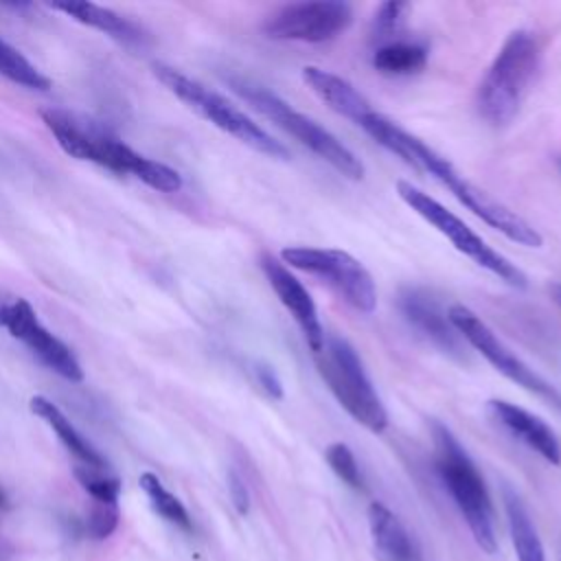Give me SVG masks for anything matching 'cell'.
I'll list each match as a JSON object with an SVG mask.
<instances>
[{"mask_svg": "<svg viewBox=\"0 0 561 561\" xmlns=\"http://www.w3.org/2000/svg\"><path fill=\"white\" fill-rule=\"evenodd\" d=\"M42 118L57 145L70 158L101 164L121 175H134L160 193H175L182 188V175L175 169L140 156L101 123L68 110H44Z\"/></svg>", "mask_w": 561, "mask_h": 561, "instance_id": "6da1fadb", "label": "cell"}, {"mask_svg": "<svg viewBox=\"0 0 561 561\" xmlns=\"http://www.w3.org/2000/svg\"><path fill=\"white\" fill-rule=\"evenodd\" d=\"M539 64L537 35L528 28L511 31L478 85V114L493 127L508 125L517 116Z\"/></svg>", "mask_w": 561, "mask_h": 561, "instance_id": "7a4b0ae2", "label": "cell"}, {"mask_svg": "<svg viewBox=\"0 0 561 561\" xmlns=\"http://www.w3.org/2000/svg\"><path fill=\"white\" fill-rule=\"evenodd\" d=\"M430 430L434 440V465L438 478L443 480L462 517L467 519L478 546L484 552L493 554L497 550L493 504L476 462L469 458V454L447 425H443L440 421H432Z\"/></svg>", "mask_w": 561, "mask_h": 561, "instance_id": "3957f363", "label": "cell"}, {"mask_svg": "<svg viewBox=\"0 0 561 561\" xmlns=\"http://www.w3.org/2000/svg\"><path fill=\"white\" fill-rule=\"evenodd\" d=\"M156 79L175 94L182 103H186L193 112H197L202 118L219 127L221 131L230 134L239 142L248 145L250 149L274 158V160H289V149L276 140L270 131H265L259 123H254L243 110H239L232 101H228L224 94L210 90L208 85L199 83L197 79H191L188 75L180 72L173 66L167 64H153Z\"/></svg>", "mask_w": 561, "mask_h": 561, "instance_id": "277c9868", "label": "cell"}, {"mask_svg": "<svg viewBox=\"0 0 561 561\" xmlns=\"http://www.w3.org/2000/svg\"><path fill=\"white\" fill-rule=\"evenodd\" d=\"M316 366L351 419L373 434H381L388 427V412L364 370L362 357L346 337L324 335V344L316 353Z\"/></svg>", "mask_w": 561, "mask_h": 561, "instance_id": "5b68a950", "label": "cell"}, {"mask_svg": "<svg viewBox=\"0 0 561 561\" xmlns=\"http://www.w3.org/2000/svg\"><path fill=\"white\" fill-rule=\"evenodd\" d=\"M228 83L256 112H261L267 121H272L283 131L294 136L300 145L311 149L318 158L329 162L344 178L362 180L366 175L364 162L342 140H337L329 129H324L320 123H316L307 114L294 110L276 92L245 79H230Z\"/></svg>", "mask_w": 561, "mask_h": 561, "instance_id": "8992f818", "label": "cell"}, {"mask_svg": "<svg viewBox=\"0 0 561 561\" xmlns=\"http://www.w3.org/2000/svg\"><path fill=\"white\" fill-rule=\"evenodd\" d=\"M397 193L421 219H425L432 228H436L447 241H451V245L458 252L469 256L476 265L484 267L486 272H491L502 283L515 289L528 287V276L515 263H511L504 254L491 248L478 232H473L458 215L445 208L438 199H434L432 195L423 193L421 188H416L412 182H405V180L397 182Z\"/></svg>", "mask_w": 561, "mask_h": 561, "instance_id": "52a82bcc", "label": "cell"}, {"mask_svg": "<svg viewBox=\"0 0 561 561\" xmlns=\"http://www.w3.org/2000/svg\"><path fill=\"white\" fill-rule=\"evenodd\" d=\"M280 259L289 267L320 278L353 309L370 313L377 307V289L370 272L348 252L335 248L291 245L280 250Z\"/></svg>", "mask_w": 561, "mask_h": 561, "instance_id": "ba28073f", "label": "cell"}, {"mask_svg": "<svg viewBox=\"0 0 561 561\" xmlns=\"http://www.w3.org/2000/svg\"><path fill=\"white\" fill-rule=\"evenodd\" d=\"M454 329L460 333V337L476 348L497 373H502L506 379L513 383L522 386L530 394H537L543 399L548 405L557 408L561 412V392L543 379L539 373H535L526 362H522L495 333L493 329L476 316L469 307L465 305H451L447 311Z\"/></svg>", "mask_w": 561, "mask_h": 561, "instance_id": "9c48e42d", "label": "cell"}, {"mask_svg": "<svg viewBox=\"0 0 561 561\" xmlns=\"http://www.w3.org/2000/svg\"><path fill=\"white\" fill-rule=\"evenodd\" d=\"M353 22V7L342 0L291 2L263 22V33L283 42L320 44L344 33Z\"/></svg>", "mask_w": 561, "mask_h": 561, "instance_id": "30bf717a", "label": "cell"}, {"mask_svg": "<svg viewBox=\"0 0 561 561\" xmlns=\"http://www.w3.org/2000/svg\"><path fill=\"white\" fill-rule=\"evenodd\" d=\"M0 327H4L11 337L20 340L44 366H48L59 377L68 381L83 379V368L72 351L39 322L26 298L18 296L0 300Z\"/></svg>", "mask_w": 561, "mask_h": 561, "instance_id": "8fae6325", "label": "cell"}, {"mask_svg": "<svg viewBox=\"0 0 561 561\" xmlns=\"http://www.w3.org/2000/svg\"><path fill=\"white\" fill-rule=\"evenodd\" d=\"M436 175L438 178H434V180H438L443 186H447L451 191V195L465 208H469L476 217H480L493 230L502 232L506 239H511L519 245H526V248L543 245V237L537 228H533L522 215L511 210L506 204H502L500 199H495L493 195H489L486 191H482L480 186L469 182L465 175H460L454 164L447 162Z\"/></svg>", "mask_w": 561, "mask_h": 561, "instance_id": "7c38bea8", "label": "cell"}, {"mask_svg": "<svg viewBox=\"0 0 561 561\" xmlns=\"http://www.w3.org/2000/svg\"><path fill=\"white\" fill-rule=\"evenodd\" d=\"M399 311L403 320L436 351H440L451 359L469 362V355L465 351L467 342L460 337L449 316L440 309V305L427 291L419 287L401 289Z\"/></svg>", "mask_w": 561, "mask_h": 561, "instance_id": "4fadbf2b", "label": "cell"}, {"mask_svg": "<svg viewBox=\"0 0 561 561\" xmlns=\"http://www.w3.org/2000/svg\"><path fill=\"white\" fill-rule=\"evenodd\" d=\"M261 270H263L270 287L278 296L280 305L291 313V318L300 327L309 348L313 353H318L322 348V344H324V335L327 333H324L322 322L318 318L316 302L309 296V291L305 289V285L287 270V265L283 261L274 259L272 254H263L261 256Z\"/></svg>", "mask_w": 561, "mask_h": 561, "instance_id": "5bb4252c", "label": "cell"}, {"mask_svg": "<svg viewBox=\"0 0 561 561\" xmlns=\"http://www.w3.org/2000/svg\"><path fill=\"white\" fill-rule=\"evenodd\" d=\"M486 410L502 427L537 451L543 460L550 465H561V440L543 419L504 399L486 401Z\"/></svg>", "mask_w": 561, "mask_h": 561, "instance_id": "9a60e30c", "label": "cell"}, {"mask_svg": "<svg viewBox=\"0 0 561 561\" xmlns=\"http://www.w3.org/2000/svg\"><path fill=\"white\" fill-rule=\"evenodd\" d=\"M302 81L311 88V92L324 101L333 112L340 116L357 123L370 107V103L364 99V94L344 77L329 72L318 66H305L302 68Z\"/></svg>", "mask_w": 561, "mask_h": 561, "instance_id": "2e32d148", "label": "cell"}, {"mask_svg": "<svg viewBox=\"0 0 561 561\" xmlns=\"http://www.w3.org/2000/svg\"><path fill=\"white\" fill-rule=\"evenodd\" d=\"M28 408L33 414H37L42 421H46V425L57 434L61 445L77 460V465L92 467V469H107L105 458L79 434V430L68 421V416L50 399L35 394V397H31Z\"/></svg>", "mask_w": 561, "mask_h": 561, "instance_id": "e0dca14e", "label": "cell"}, {"mask_svg": "<svg viewBox=\"0 0 561 561\" xmlns=\"http://www.w3.org/2000/svg\"><path fill=\"white\" fill-rule=\"evenodd\" d=\"M368 524L375 548L383 561H421L410 533L388 506L373 502L368 506Z\"/></svg>", "mask_w": 561, "mask_h": 561, "instance_id": "ac0fdd59", "label": "cell"}, {"mask_svg": "<svg viewBox=\"0 0 561 561\" xmlns=\"http://www.w3.org/2000/svg\"><path fill=\"white\" fill-rule=\"evenodd\" d=\"M50 9L61 11V13L70 15L72 20H77L85 26H92V28L110 35L112 39L129 44V46L131 44H142V39H145L142 31L134 22L114 13L112 9L94 4V2H77V0L55 2V4H50Z\"/></svg>", "mask_w": 561, "mask_h": 561, "instance_id": "d6986e66", "label": "cell"}, {"mask_svg": "<svg viewBox=\"0 0 561 561\" xmlns=\"http://www.w3.org/2000/svg\"><path fill=\"white\" fill-rule=\"evenodd\" d=\"M504 508L508 517V530L511 539L517 552L519 561H546L543 557V546L539 541V535L530 522V515L517 493L511 489H504Z\"/></svg>", "mask_w": 561, "mask_h": 561, "instance_id": "ffe728a7", "label": "cell"}, {"mask_svg": "<svg viewBox=\"0 0 561 561\" xmlns=\"http://www.w3.org/2000/svg\"><path fill=\"white\" fill-rule=\"evenodd\" d=\"M425 64L427 48L414 42H388L373 53V66L383 75H412Z\"/></svg>", "mask_w": 561, "mask_h": 561, "instance_id": "44dd1931", "label": "cell"}, {"mask_svg": "<svg viewBox=\"0 0 561 561\" xmlns=\"http://www.w3.org/2000/svg\"><path fill=\"white\" fill-rule=\"evenodd\" d=\"M140 489L145 491V495L149 497L153 511L164 517L167 522L184 528V530H191V517H188V511L184 508V504L160 482V478L151 471H145L140 476Z\"/></svg>", "mask_w": 561, "mask_h": 561, "instance_id": "7402d4cb", "label": "cell"}, {"mask_svg": "<svg viewBox=\"0 0 561 561\" xmlns=\"http://www.w3.org/2000/svg\"><path fill=\"white\" fill-rule=\"evenodd\" d=\"M0 75L31 90H48L50 79L42 75L18 48L0 37Z\"/></svg>", "mask_w": 561, "mask_h": 561, "instance_id": "603a6c76", "label": "cell"}, {"mask_svg": "<svg viewBox=\"0 0 561 561\" xmlns=\"http://www.w3.org/2000/svg\"><path fill=\"white\" fill-rule=\"evenodd\" d=\"M75 478L92 495L94 502H114V504L118 502L121 480L116 476L107 473V469H92V467L75 465Z\"/></svg>", "mask_w": 561, "mask_h": 561, "instance_id": "cb8c5ba5", "label": "cell"}, {"mask_svg": "<svg viewBox=\"0 0 561 561\" xmlns=\"http://www.w3.org/2000/svg\"><path fill=\"white\" fill-rule=\"evenodd\" d=\"M329 467L333 469V473L346 482L351 489H362L364 486V478L359 471V465L355 460V454L348 449V445L344 443H331L324 451Z\"/></svg>", "mask_w": 561, "mask_h": 561, "instance_id": "d4e9b609", "label": "cell"}, {"mask_svg": "<svg viewBox=\"0 0 561 561\" xmlns=\"http://www.w3.org/2000/svg\"><path fill=\"white\" fill-rule=\"evenodd\" d=\"M118 526V504L114 502H94L88 515V533L94 539L110 537Z\"/></svg>", "mask_w": 561, "mask_h": 561, "instance_id": "484cf974", "label": "cell"}, {"mask_svg": "<svg viewBox=\"0 0 561 561\" xmlns=\"http://www.w3.org/2000/svg\"><path fill=\"white\" fill-rule=\"evenodd\" d=\"M408 11V2H383L375 13V37H386L392 31H397Z\"/></svg>", "mask_w": 561, "mask_h": 561, "instance_id": "4316f807", "label": "cell"}, {"mask_svg": "<svg viewBox=\"0 0 561 561\" xmlns=\"http://www.w3.org/2000/svg\"><path fill=\"white\" fill-rule=\"evenodd\" d=\"M254 377L259 381V386L272 397V399H280L283 397V383L276 375V370L272 366H265V364H256L254 366Z\"/></svg>", "mask_w": 561, "mask_h": 561, "instance_id": "83f0119b", "label": "cell"}, {"mask_svg": "<svg viewBox=\"0 0 561 561\" xmlns=\"http://www.w3.org/2000/svg\"><path fill=\"white\" fill-rule=\"evenodd\" d=\"M228 489H230V500H232L234 508L241 515H245L248 508H250V493H248V486H245V482L241 480V476L237 471L228 473Z\"/></svg>", "mask_w": 561, "mask_h": 561, "instance_id": "f1b7e54d", "label": "cell"}, {"mask_svg": "<svg viewBox=\"0 0 561 561\" xmlns=\"http://www.w3.org/2000/svg\"><path fill=\"white\" fill-rule=\"evenodd\" d=\"M548 294H550L552 302L561 309V283H552V285H548Z\"/></svg>", "mask_w": 561, "mask_h": 561, "instance_id": "f546056e", "label": "cell"}, {"mask_svg": "<svg viewBox=\"0 0 561 561\" xmlns=\"http://www.w3.org/2000/svg\"><path fill=\"white\" fill-rule=\"evenodd\" d=\"M7 502H4V495H2V491H0V506H4Z\"/></svg>", "mask_w": 561, "mask_h": 561, "instance_id": "4dcf8cb0", "label": "cell"}, {"mask_svg": "<svg viewBox=\"0 0 561 561\" xmlns=\"http://www.w3.org/2000/svg\"><path fill=\"white\" fill-rule=\"evenodd\" d=\"M557 169H559V171H561V156H559V158H557Z\"/></svg>", "mask_w": 561, "mask_h": 561, "instance_id": "1f68e13d", "label": "cell"}]
</instances>
